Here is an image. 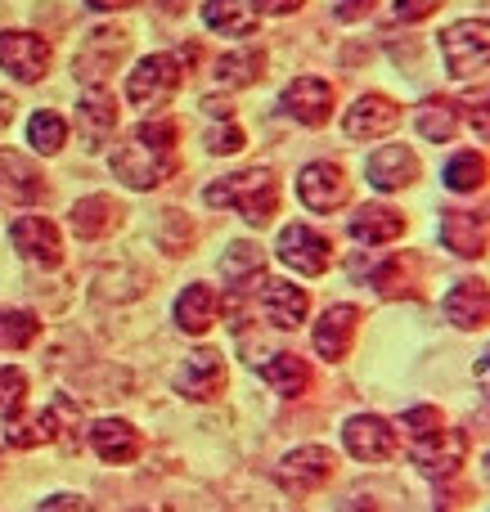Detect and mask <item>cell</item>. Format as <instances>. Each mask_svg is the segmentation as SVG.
Segmentation results:
<instances>
[{"instance_id":"1","label":"cell","mask_w":490,"mask_h":512,"mask_svg":"<svg viewBox=\"0 0 490 512\" xmlns=\"http://www.w3.org/2000/svg\"><path fill=\"white\" fill-rule=\"evenodd\" d=\"M176 140H180V126L171 122V117L144 122L117 144L108 167H113V176L122 180L126 189H158L162 180H171L180 171Z\"/></svg>"},{"instance_id":"2","label":"cell","mask_w":490,"mask_h":512,"mask_svg":"<svg viewBox=\"0 0 490 512\" xmlns=\"http://www.w3.org/2000/svg\"><path fill=\"white\" fill-rule=\"evenodd\" d=\"M207 207H221V212H239L248 225H270L279 212V180L270 167H252V171H234V176L207 185Z\"/></svg>"},{"instance_id":"3","label":"cell","mask_w":490,"mask_h":512,"mask_svg":"<svg viewBox=\"0 0 490 512\" xmlns=\"http://www.w3.org/2000/svg\"><path fill=\"white\" fill-rule=\"evenodd\" d=\"M81 409L77 400L59 396L50 409H41V414L32 418H14L5 432V441L14 445V450H36V445H63V450H72V445H81Z\"/></svg>"},{"instance_id":"4","label":"cell","mask_w":490,"mask_h":512,"mask_svg":"<svg viewBox=\"0 0 490 512\" xmlns=\"http://www.w3.org/2000/svg\"><path fill=\"white\" fill-rule=\"evenodd\" d=\"M194 63H198L194 45L180 54H149V59L131 72V81H126V99H131L135 108H162L180 90V81H185V72L194 68Z\"/></svg>"},{"instance_id":"5","label":"cell","mask_w":490,"mask_h":512,"mask_svg":"<svg viewBox=\"0 0 490 512\" xmlns=\"http://www.w3.org/2000/svg\"><path fill=\"white\" fill-rule=\"evenodd\" d=\"M486 54H490V27L486 18H464V23L441 32V59L446 72L455 81H473L486 72Z\"/></svg>"},{"instance_id":"6","label":"cell","mask_w":490,"mask_h":512,"mask_svg":"<svg viewBox=\"0 0 490 512\" xmlns=\"http://www.w3.org/2000/svg\"><path fill=\"white\" fill-rule=\"evenodd\" d=\"M126 50H131V36L122 27H95V32H86L77 59H72V77L81 86H104L108 72L126 59Z\"/></svg>"},{"instance_id":"7","label":"cell","mask_w":490,"mask_h":512,"mask_svg":"<svg viewBox=\"0 0 490 512\" xmlns=\"http://www.w3.org/2000/svg\"><path fill=\"white\" fill-rule=\"evenodd\" d=\"M333 472H338V454L324 450V445H302V450H293L279 463V486L293 499H311L329 486Z\"/></svg>"},{"instance_id":"8","label":"cell","mask_w":490,"mask_h":512,"mask_svg":"<svg viewBox=\"0 0 490 512\" xmlns=\"http://www.w3.org/2000/svg\"><path fill=\"white\" fill-rule=\"evenodd\" d=\"M342 445H347V454L360 463H392L396 450H401V436H396V427L387 423V418L356 414L342 427Z\"/></svg>"},{"instance_id":"9","label":"cell","mask_w":490,"mask_h":512,"mask_svg":"<svg viewBox=\"0 0 490 512\" xmlns=\"http://www.w3.org/2000/svg\"><path fill=\"white\" fill-rule=\"evenodd\" d=\"M50 63H54V50H50L45 36H36V32H0V68H5L14 81L32 86V81H41L45 72H50Z\"/></svg>"},{"instance_id":"10","label":"cell","mask_w":490,"mask_h":512,"mask_svg":"<svg viewBox=\"0 0 490 512\" xmlns=\"http://www.w3.org/2000/svg\"><path fill=\"white\" fill-rule=\"evenodd\" d=\"M279 261L288 265V270L297 274H324L333 265V239L320 230H311V225H288V230H279V243H275Z\"/></svg>"},{"instance_id":"11","label":"cell","mask_w":490,"mask_h":512,"mask_svg":"<svg viewBox=\"0 0 490 512\" xmlns=\"http://www.w3.org/2000/svg\"><path fill=\"white\" fill-rule=\"evenodd\" d=\"M410 459H414V468H419L423 477L446 481L468 463V436L441 427V432L423 436V441H410Z\"/></svg>"},{"instance_id":"12","label":"cell","mask_w":490,"mask_h":512,"mask_svg":"<svg viewBox=\"0 0 490 512\" xmlns=\"http://www.w3.org/2000/svg\"><path fill=\"white\" fill-rule=\"evenodd\" d=\"M297 198H302L311 212H338L351 198V180L338 162H311L297 176Z\"/></svg>"},{"instance_id":"13","label":"cell","mask_w":490,"mask_h":512,"mask_svg":"<svg viewBox=\"0 0 490 512\" xmlns=\"http://www.w3.org/2000/svg\"><path fill=\"white\" fill-rule=\"evenodd\" d=\"M257 310L270 328H279V333H297V328L306 324V315H311V297H306V288H297V283L270 279V283H261Z\"/></svg>"},{"instance_id":"14","label":"cell","mask_w":490,"mask_h":512,"mask_svg":"<svg viewBox=\"0 0 490 512\" xmlns=\"http://www.w3.org/2000/svg\"><path fill=\"white\" fill-rule=\"evenodd\" d=\"M9 239H14V248L23 252L27 261L41 265V270H59L63 265V239L50 216H18Z\"/></svg>"},{"instance_id":"15","label":"cell","mask_w":490,"mask_h":512,"mask_svg":"<svg viewBox=\"0 0 490 512\" xmlns=\"http://www.w3.org/2000/svg\"><path fill=\"white\" fill-rule=\"evenodd\" d=\"M225 382H230V373H225V355L221 351H194L176 369V391L185 400H198V405H207V400L221 396Z\"/></svg>"},{"instance_id":"16","label":"cell","mask_w":490,"mask_h":512,"mask_svg":"<svg viewBox=\"0 0 490 512\" xmlns=\"http://www.w3.org/2000/svg\"><path fill=\"white\" fill-rule=\"evenodd\" d=\"M419 158H414L410 144H383L378 153H369L365 176L378 194H396V189H410L419 180Z\"/></svg>"},{"instance_id":"17","label":"cell","mask_w":490,"mask_h":512,"mask_svg":"<svg viewBox=\"0 0 490 512\" xmlns=\"http://www.w3.org/2000/svg\"><path fill=\"white\" fill-rule=\"evenodd\" d=\"M279 108H284L293 122L302 126H324L333 113V86L324 77H297L284 86V95H279Z\"/></svg>"},{"instance_id":"18","label":"cell","mask_w":490,"mask_h":512,"mask_svg":"<svg viewBox=\"0 0 490 512\" xmlns=\"http://www.w3.org/2000/svg\"><path fill=\"white\" fill-rule=\"evenodd\" d=\"M117 99H113V90H104V86H86V95H81V104H77V135H81V144L86 149H104L108 140H113V131H117Z\"/></svg>"},{"instance_id":"19","label":"cell","mask_w":490,"mask_h":512,"mask_svg":"<svg viewBox=\"0 0 490 512\" xmlns=\"http://www.w3.org/2000/svg\"><path fill=\"white\" fill-rule=\"evenodd\" d=\"M396 126H401V108L387 95H360L356 104L347 108V117H342V131H347L351 140H383Z\"/></svg>"},{"instance_id":"20","label":"cell","mask_w":490,"mask_h":512,"mask_svg":"<svg viewBox=\"0 0 490 512\" xmlns=\"http://www.w3.org/2000/svg\"><path fill=\"white\" fill-rule=\"evenodd\" d=\"M360 337V310L356 306H329L315 324V351L329 364H342Z\"/></svg>"},{"instance_id":"21","label":"cell","mask_w":490,"mask_h":512,"mask_svg":"<svg viewBox=\"0 0 490 512\" xmlns=\"http://www.w3.org/2000/svg\"><path fill=\"white\" fill-rule=\"evenodd\" d=\"M338 512H414L410 508V490L392 477H369L356 481L347 490V499L338 504Z\"/></svg>"},{"instance_id":"22","label":"cell","mask_w":490,"mask_h":512,"mask_svg":"<svg viewBox=\"0 0 490 512\" xmlns=\"http://www.w3.org/2000/svg\"><path fill=\"white\" fill-rule=\"evenodd\" d=\"M90 450H95L104 463L122 468V463H135V459H140L144 436L135 432L126 418H99V423L90 427Z\"/></svg>"},{"instance_id":"23","label":"cell","mask_w":490,"mask_h":512,"mask_svg":"<svg viewBox=\"0 0 490 512\" xmlns=\"http://www.w3.org/2000/svg\"><path fill=\"white\" fill-rule=\"evenodd\" d=\"M441 243L446 252L464 256V261H482L486 256V216L482 212H441Z\"/></svg>"},{"instance_id":"24","label":"cell","mask_w":490,"mask_h":512,"mask_svg":"<svg viewBox=\"0 0 490 512\" xmlns=\"http://www.w3.org/2000/svg\"><path fill=\"white\" fill-rule=\"evenodd\" d=\"M45 176L14 149H0V203H41Z\"/></svg>"},{"instance_id":"25","label":"cell","mask_w":490,"mask_h":512,"mask_svg":"<svg viewBox=\"0 0 490 512\" xmlns=\"http://www.w3.org/2000/svg\"><path fill=\"white\" fill-rule=\"evenodd\" d=\"M221 310H225L221 292L207 288V283H189V288L176 297V328L189 337H203L207 328L221 319Z\"/></svg>"},{"instance_id":"26","label":"cell","mask_w":490,"mask_h":512,"mask_svg":"<svg viewBox=\"0 0 490 512\" xmlns=\"http://www.w3.org/2000/svg\"><path fill=\"white\" fill-rule=\"evenodd\" d=\"M486 315H490V292H486V279H464L450 288L446 297V319L464 333H482L486 328Z\"/></svg>"},{"instance_id":"27","label":"cell","mask_w":490,"mask_h":512,"mask_svg":"<svg viewBox=\"0 0 490 512\" xmlns=\"http://www.w3.org/2000/svg\"><path fill=\"white\" fill-rule=\"evenodd\" d=\"M252 369L261 373V382H270V387H275L279 396H288V400L306 396V391H311V378H315L311 364H306L297 351H275L270 360L252 364Z\"/></svg>"},{"instance_id":"28","label":"cell","mask_w":490,"mask_h":512,"mask_svg":"<svg viewBox=\"0 0 490 512\" xmlns=\"http://www.w3.org/2000/svg\"><path fill=\"white\" fill-rule=\"evenodd\" d=\"M122 216H126L122 203H113L108 194H90L68 212V225L77 239H108V234L122 225Z\"/></svg>"},{"instance_id":"29","label":"cell","mask_w":490,"mask_h":512,"mask_svg":"<svg viewBox=\"0 0 490 512\" xmlns=\"http://www.w3.org/2000/svg\"><path fill=\"white\" fill-rule=\"evenodd\" d=\"M405 216L396 212V207H383V203H369L360 207L356 216H351V239L356 243H369V248H378V243H396L405 234Z\"/></svg>"},{"instance_id":"30","label":"cell","mask_w":490,"mask_h":512,"mask_svg":"<svg viewBox=\"0 0 490 512\" xmlns=\"http://www.w3.org/2000/svg\"><path fill=\"white\" fill-rule=\"evenodd\" d=\"M369 283H374V288L383 292L387 301L419 297V288H423V261H419V256H410V252H401V256H392L387 265H378V270L369 274Z\"/></svg>"},{"instance_id":"31","label":"cell","mask_w":490,"mask_h":512,"mask_svg":"<svg viewBox=\"0 0 490 512\" xmlns=\"http://www.w3.org/2000/svg\"><path fill=\"white\" fill-rule=\"evenodd\" d=\"M414 126H419L423 140L432 144H450L459 135V126H464V108L455 104V99H423L419 104V117H414Z\"/></svg>"},{"instance_id":"32","label":"cell","mask_w":490,"mask_h":512,"mask_svg":"<svg viewBox=\"0 0 490 512\" xmlns=\"http://www.w3.org/2000/svg\"><path fill=\"white\" fill-rule=\"evenodd\" d=\"M212 77H216V86H225V90L257 86V81L266 77V50H234V54H225V59H216Z\"/></svg>"},{"instance_id":"33","label":"cell","mask_w":490,"mask_h":512,"mask_svg":"<svg viewBox=\"0 0 490 512\" xmlns=\"http://www.w3.org/2000/svg\"><path fill=\"white\" fill-rule=\"evenodd\" d=\"M203 23L221 36H252L257 32V9L248 0H203Z\"/></svg>"},{"instance_id":"34","label":"cell","mask_w":490,"mask_h":512,"mask_svg":"<svg viewBox=\"0 0 490 512\" xmlns=\"http://www.w3.org/2000/svg\"><path fill=\"white\" fill-rule=\"evenodd\" d=\"M41 337V315L23 306H0V351H27Z\"/></svg>"},{"instance_id":"35","label":"cell","mask_w":490,"mask_h":512,"mask_svg":"<svg viewBox=\"0 0 490 512\" xmlns=\"http://www.w3.org/2000/svg\"><path fill=\"white\" fill-rule=\"evenodd\" d=\"M482 185H486V153L468 149L446 162V189H455V194H477Z\"/></svg>"},{"instance_id":"36","label":"cell","mask_w":490,"mask_h":512,"mask_svg":"<svg viewBox=\"0 0 490 512\" xmlns=\"http://www.w3.org/2000/svg\"><path fill=\"white\" fill-rule=\"evenodd\" d=\"M27 144H32L36 153H45V158H54V153L68 144V122H63L59 113H50V108H41V113L27 122Z\"/></svg>"},{"instance_id":"37","label":"cell","mask_w":490,"mask_h":512,"mask_svg":"<svg viewBox=\"0 0 490 512\" xmlns=\"http://www.w3.org/2000/svg\"><path fill=\"white\" fill-rule=\"evenodd\" d=\"M266 270V252L257 248V243H230V252H225V261H221V274L230 283H248V279H257V274Z\"/></svg>"},{"instance_id":"38","label":"cell","mask_w":490,"mask_h":512,"mask_svg":"<svg viewBox=\"0 0 490 512\" xmlns=\"http://www.w3.org/2000/svg\"><path fill=\"white\" fill-rule=\"evenodd\" d=\"M27 409V373L23 369H0V418L14 423Z\"/></svg>"},{"instance_id":"39","label":"cell","mask_w":490,"mask_h":512,"mask_svg":"<svg viewBox=\"0 0 490 512\" xmlns=\"http://www.w3.org/2000/svg\"><path fill=\"white\" fill-rule=\"evenodd\" d=\"M158 243H162V252H171V256H185L189 248H194V225H189L180 212H162Z\"/></svg>"},{"instance_id":"40","label":"cell","mask_w":490,"mask_h":512,"mask_svg":"<svg viewBox=\"0 0 490 512\" xmlns=\"http://www.w3.org/2000/svg\"><path fill=\"white\" fill-rule=\"evenodd\" d=\"M401 427H405V436H410V441H423V436L441 432V427H446V418H441L437 405H419V409H410V414L401 418Z\"/></svg>"},{"instance_id":"41","label":"cell","mask_w":490,"mask_h":512,"mask_svg":"<svg viewBox=\"0 0 490 512\" xmlns=\"http://www.w3.org/2000/svg\"><path fill=\"white\" fill-rule=\"evenodd\" d=\"M441 5H446V0H392V9H396L401 23H423V18H432Z\"/></svg>"},{"instance_id":"42","label":"cell","mask_w":490,"mask_h":512,"mask_svg":"<svg viewBox=\"0 0 490 512\" xmlns=\"http://www.w3.org/2000/svg\"><path fill=\"white\" fill-rule=\"evenodd\" d=\"M243 149V131L239 126H216L212 135H207V153H239Z\"/></svg>"},{"instance_id":"43","label":"cell","mask_w":490,"mask_h":512,"mask_svg":"<svg viewBox=\"0 0 490 512\" xmlns=\"http://www.w3.org/2000/svg\"><path fill=\"white\" fill-rule=\"evenodd\" d=\"M369 9H374V0H333V14H338L342 23H360Z\"/></svg>"},{"instance_id":"44","label":"cell","mask_w":490,"mask_h":512,"mask_svg":"<svg viewBox=\"0 0 490 512\" xmlns=\"http://www.w3.org/2000/svg\"><path fill=\"white\" fill-rule=\"evenodd\" d=\"M257 14H270V18H284V14H297L306 0H248Z\"/></svg>"},{"instance_id":"45","label":"cell","mask_w":490,"mask_h":512,"mask_svg":"<svg viewBox=\"0 0 490 512\" xmlns=\"http://www.w3.org/2000/svg\"><path fill=\"white\" fill-rule=\"evenodd\" d=\"M36 512H90V504L81 495H50Z\"/></svg>"},{"instance_id":"46","label":"cell","mask_w":490,"mask_h":512,"mask_svg":"<svg viewBox=\"0 0 490 512\" xmlns=\"http://www.w3.org/2000/svg\"><path fill=\"white\" fill-rule=\"evenodd\" d=\"M90 9H104V14H113V9H131V5H140V0H86Z\"/></svg>"},{"instance_id":"47","label":"cell","mask_w":490,"mask_h":512,"mask_svg":"<svg viewBox=\"0 0 490 512\" xmlns=\"http://www.w3.org/2000/svg\"><path fill=\"white\" fill-rule=\"evenodd\" d=\"M203 113L225 117V122H230V104H225V99H203Z\"/></svg>"},{"instance_id":"48","label":"cell","mask_w":490,"mask_h":512,"mask_svg":"<svg viewBox=\"0 0 490 512\" xmlns=\"http://www.w3.org/2000/svg\"><path fill=\"white\" fill-rule=\"evenodd\" d=\"M14 108H18L14 99H9V95H0V131H5V126L14 122Z\"/></svg>"}]
</instances>
